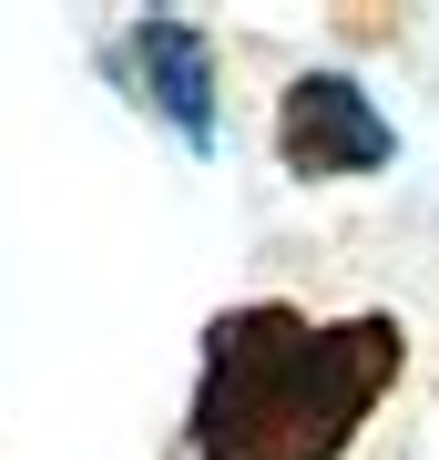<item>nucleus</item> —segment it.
Wrapping results in <instances>:
<instances>
[{"mask_svg": "<svg viewBox=\"0 0 439 460\" xmlns=\"http://www.w3.org/2000/svg\"><path fill=\"white\" fill-rule=\"evenodd\" d=\"M408 368V328L389 307L307 317L286 296H245L205 317L184 450L195 460H347V440L378 420V399Z\"/></svg>", "mask_w": 439, "mask_h": 460, "instance_id": "f257e3e1", "label": "nucleus"}, {"mask_svg": "<svg viewBox=\"0 0 439 460\" xmlns=\"http://www.w3.org/2000/svg\"><path fill=\"white\" fill-rule=\"evenodd\" d=\"M399 154L389 113L347 83V72H296L286 102H277V164L296 184H347V174H378Z\"/></svg>", "mask_w": 439, "mask_h": 460, "instance_id": "f03ea898", "label": "nucleus"}, {"mask_svg": "<svg viewBox=\"0 0 439 460\" xmlns=\"http://www.w3.org/2000/svg\"><path fill=\"white\" fill-rule=\"evenodd\" d=\"M123 72L144 83V102H154V113L174 123L195 154L215 144V41L195 31V21H174V11H163V21H133Z\"/></svg>", "mask_w": 439, "mask_h": 460, "instance_id": "7ed1b4c3", "label": "nucleus"}]
</instances>
